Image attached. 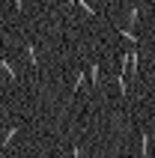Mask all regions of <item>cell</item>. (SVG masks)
Instances as JSON below:
<instances>
[{"mask_svg":"<svg viewBox=\"0 0 155 158\" xmlns=\"http://www.w3.org/2000/svg\"><path fill=\"white\" fill-rule=\"evenodd\" d=\"M15 131H18V128H9V131H6V137H3V146H9V140L15 137Z\"/></svg>","mask_w":155,"mask_h":158,"instance_id":"6da1fadb","label":"cell"},{"mask_svg":"<svg viewBox=\"0 0 155 158\" xmlns=\"http://www.w3.org/2000/svg\"><path fill=\"white\" fill-rule=\"evenodd\" d=\"M3 72H6L9 78H15V69H12V66H9V63H6V60H3Z\"/></svg>","mask_w":155,"mask_h":158,"instance_id":"7a4b0ae2","label":"cell"}]
</instances>
